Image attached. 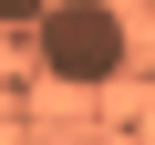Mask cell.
Here are the masks:
<instances>
[{
  "label": "cell",
  "instance_id": "7a4b0ae2",
  "mask_svg": "<svg viewBox=\"0 0 155 145\" xmlns=\"http://www.w3.org/2000/svg\"><path fill=\"white\" fill-rule=\"evenodd\" d=\"M52 11H62V0H0V21H11V31H31V42H41V21H52Z\"/></svg>",
  "mask_w": 155,
  "mask_h": 145
},
{
  "label": "cell",
  "instance_id": "6da1fadb",
  "mask_svg": "<svg viewBox=\"0 0 155 145\" xmlns=\"http://www.w3.org/2000/svg\"><path fill=\"white\" fill-rule=\"evenodd\" d=\"M41 72H52V83H72V93H104L114 83V72L134 62V31H124V11H114V0H62V11L41 21Z\"/></svg>",
  "mask_w": 155,
  "mask_h": 145
}]
</instances>
